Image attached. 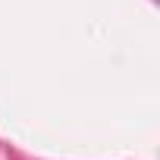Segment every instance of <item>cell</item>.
I'll list each match as a JSON object with an SVG mask.
<instances>
[]
</instances>
